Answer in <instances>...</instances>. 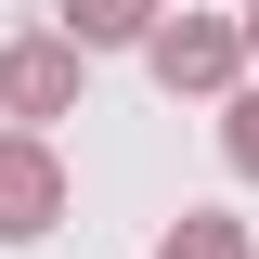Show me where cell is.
Masks as SVG:
<instances>
[{"mask_svg": "<svg viewBox=\"0 0 259 259\" xmlns=\"http://www.w3.org/2000/svg\"><path fill=\"white\" fill-rule=\"evenodd\" d=\"M143 65H156V91L233 104V91H246V13H168V26L143 39Z\"/></svg>", "mask_w": 259, "mask_h": 259, "instance_id": "1", "label": "cell"}, {"mask_svg": "<svg viewBox=\"0 0 259 259\" xmlns=\"http://www.w3.org/2000/svg\"><path fill=\"white\" fill-rule=\"evenodd\" d=\"M78 39L65 26H39V39H13V52H0V117L13 130H52V117H78Z\"/></svg>", "mask_w": 259, "mask_h": 259, "instance_id": "2", "label": "cell"}, {"mask_svg": "<svg viewBox=\"0 0 259 259\" xmlns=\"http://www.w3.org/2000/svg\"><path fill=\"white\" fill-rule=\"evenodd\" d=\"M65 233V156L39 130H0V246H39Z\"/></svg>", "mask_w": 259, "mask_h": 259, "instance_id": "3", "label": "cell"}, {"mask_svg": "<svg viewBox=\"0 0 259 259\" xmlns=\"http://www.w3.org/2000/svg\"><path fill=\"white\" fill-rule=\"evenodd\" d=\"M156 26H168V0H65V39L78 52H143Z\"/></svg>", "mask_w": 259, "mask_h": 259, "instance_id": "4", "label": "cell"}, {"mask_svg": "<svg viewBox=\"0 0 259 259\" xmlns=\"http://www.w3.org/2000/svg\"><path fill=\"white\" fill-rule=\"evenodd\" d=\"M156 259H259V246H246V221H221V207H182V221L156 233Z\"/></svg>", "mask_w": 259, "mask_h": 259, "instance_id": "5", "label": "cell"}, {"mask_svg": "<svg viewBox=\"0 0 259 259\" xmlns=\"http://www.w3.org/2000/svg\"><path fill=\"white\" fill-rule=\"evenodd\" d=\"M221 156H233V182H259V91L221 104Z\"/></svg>", "mask_w": 259, "mask_h": 259, "instance_id": "6", "label": "cell"}, {"mask_svg": "<svg viewBox=\"0 0 259 259\" xmlns=\"http://www.w3.org/2000/svg\"><path fill=\"white\" fill-rule=\"evenodd\" d=\"M246 65H259V0H246Z\"/></svg>", "mask_w": 259, "mask_h": 259, "instance_id": "7", "label": "cell"}]
</instances>
